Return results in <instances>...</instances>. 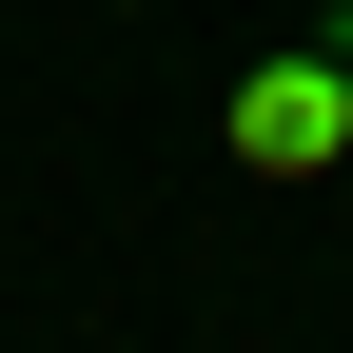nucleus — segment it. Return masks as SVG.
<instances>
[{
	"instance_id": "f257e3e1",
	"label": "nucleus",
	"mask_w": 353,
	"mask_h": 353,
	"mask_svg": "<svg viewBox=\"0 0 353 353\" xmlns=\"http://www.w3.org/2000/svg\"><path fill=\"white\" fill-rule=\"evenodd\" d=\"M216 138H236V176H334V157H353V39H275V59H236Z\"/></svg>"
},
{
	"instance_id": "f03ea898",
	"label": "nucleus",
	"mask_w": 353,
	"mask_h": 353,
	"mask_svg": "<svg viewBox=\"0 0 353 353\" xmlns=\"http://www.w3.org/2000/svg\"><path fill=\"white\" fill-rule=\"evenodd\" d=\"M99 20H157V0H99Z\"/></svg>"
}]
</instances>
